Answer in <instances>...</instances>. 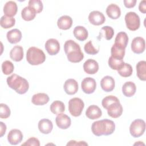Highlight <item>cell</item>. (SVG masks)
I'll return each mask as SVG.
<instances>
[{
    "mask_svg": "<svg viewBox=\"0 0 146 146\" xmlns=\"http://www.w3.org/2000/svg\"><path fill=\"white\" fill-rule=\"evenodd\" d=\"M64 50L68 61L72 63H79L84 58V54L81 51L79 44L73 40L66 41L64 44Z\"/></svg>",
    "mask_w": 146,
    "mask_h": 146,
    "instance_id": "6da1fadb",
    "label": "cell"
},
{
    "mask_svg": "<svg viewBox=\"0 0 146 146\" xmlns=\"http://www.w3.org/2000/svg\"><path fill=\"white\" fill-rule=\"evenodd\" d=\"M115 129V124L114 122L109 119H103L94 121L91 126L93 134L97 136L111 135L114 132Z\"/></svg>",
    "mask_w": 146,
    "mask_h": 146,
    "instance_id": "7a4b0ae2",
    "label": "cell"
},
{
    "mask_svg": "<svg viewBox=\"0 0 146 146\" xmlns=\"http://www.w3.org/2000/svg\"><path fill=\"white\" fill-rule=\"evenodd\" d=\"M7 84L9 87L19 94H24L29 88L28 81L21 76L14 74L7 78Z\"/></svg>",
    "mask_w": 146,
    "mask_h": 146,
    "instance_id": "3957f363",
    "label": "cell"
},
{
    "mask_svg": "<svg viewBox=\"0 0 146 146\" xmlns=\"http://www.w3.org/2000/svg\"><path fill=\"white\" fill-rule=\"evenodd\" d=\"M26 60L31 65H39L45 61L46 55L42 50L35 47H31L27 51Z\"/></svg>",
    "mask_w": 146,
    "mask_h": 146,
    "instance_id": "277c9868",
    "label": "cell"
},
{
    "mask_svg": "<svg viewBox=\"0 0 146 146\" xmlns=\"http://www.w3.org/2000/svg\"><path fill=\"white\" fill-rule=\"evenodd\" d=\"M84 107L83 101L79 98H72L68 102V111L74 117H78L81 115Z\"/></svg>",
    "mask_w": 146,
    "mask_h": 146,
    "instance_id": "5b68a950",
    "label": "cell"
},
{
    "mask_svg": "<svg viewBox=\"0 0 146 146\" xmlns=\"http://www.w3.org/2000/svg\"><path fill=\"white\" fill-rule=\"evenodd\" d=\"M124 18L126 26L129 30L136 31L140 27V17L136 13L128 12L125 14Z\"/></svg>",
    "mask_w": 146,
    "mask_h": 146,
    "instance_id": "8992f818",
    "label": "cell"
},
{
    "mask_svg": "<svg viewBox=\"0 0 146 146\" xmlns=\"http://www.w3.org/2000/svg\"><path fill=\"white\" fill-rule=\"evenodd\" d=\"M145 129V123L142 119H135L129 127V132L133 137H139L142 136Z\"/></svg>",
    "mask_w": 146,
    "mask_h": 146,
    "instance_id": "52a82bcc",
    "label": "cell"
},
{
    "mask_svg": "<svg viewBox=\"0 0 146 146\" xmlns=\"http://www.w3.org/2000/svg\"><path fill=\"white\" fill-rule=\"evenodd\" d=\"M108 115L112 118L120 117L123 113V107L119 100L114 102L108 105L106 108Z\"/></svg>",
    "mask_w": 146,
    "mask_h": 146,
    "instance_id": "ba28073f",
    "label": "cell"
},
{
    "mask_svg": "<svg viewBox=\"0 0 146 146\" xmlns=\"http://www.w3.org/2000/svg\"><path fill=\"white\" fill-rule=\"evenodd\" d=\"M81 87L82 91L87 94H91L93 93L96 87V83L94 79L91 77H87L84 78L81 83Z\"/></svg>",
    "mask_w": 146,
    "mask_h": 146,
    "instance_id": "9c48e42d",
    "label": "cell"
},
{
    "mask_svg": "<svg viewBox=\"0 0 146 146\" xmlns=\"http://www.w3.org/2000/svg\"><path fill=\"white\" fill-rule=\"evenodd\" d=\"M131 50L135 54L143 53L145 48V40L143 38L137 36L132 40L131 42Z\"/></svg>",
    "mask_w": 146,
    "mask_h": 146,
    "instance_id": "30bf717a",
    "label": "cell"
},
{
    "mask_svg": "<svg viewBox=\"0 0 146 146\" xmlns=\"http://www.w3.org/2000/svg\"><path fill=\"white\" fill-rule=\"evenodd\" d=\"M44 47L49 55H56L60 50V44L58 40L50 38L46 42Z\"/></svg>",
    "mask_w": 146,
    "mask_h": 146,
    "instance_id": "8fae6325",
    "label": "cell"
},
{
    "mask_svg": "<svg viewBox=\"0 0 146 146\" xmlns=\"http://www.w3.org/2000/svg\"><path fill=\"white\" fill-rule=\"evenodd\" d=\"M88 21L94 25L99 26L104 23L106 18L102 12L99 11H93L89 14Z\"/></svg>",
    "mask_w": 146,
    "mask_h": 146,
    "instance_id": "7c38bea8",
    "label": "cell"
},
{
    "mask_svg": "<svg viewBox=\"0 0 146 146\" xmlns=\"http://www.w3.org/2000/svg\"><path fill=\"white\" fill-rule=\"evenodd\" d=\"M23 139L22 132L18 129H11L7 135V140L11 145H17L20 143Z\"/></svg>",
    "mask_w": 146,
    "mask_h": 146,
    "instance_id": "4fadbf2b",
    "label": "cell"
},
{
    "mask_svg": "<svg viewBox=\"0 0 146 146\" xmlns=\"http://www.w3.org/2000/svg\"><path fill=\"white\" fill-rule=\"evenodd\" d=\"M55 122L56 125L60 129H67L71 124V118L66 114L61 113L57 115L55 118Z\"/></svg>",
    "mask_w": 146,
    "mask_h": 146,
    "instance_id": "5bb4252c",
    "label": "cell"
},
{
    "mask_svg": "<svg viewBox=\"0 0 146 146\" xmlns=\"http://www.w3.org/2000/svg\"><path fill=\"white\" fill-rule=\"evenodd\" d=\"M63 88L67 94L74 95L78 90V83L74 79H68L64 82Z\"/></svg>",
    "mask_w": 146,
    "mask_h": 146,
    "instance_id": "9a60e30c",
    "label": "cell"
},
{
    "mask_svg": "<svg viewBox=\"0 0 146 146\" xmlns=\"http://www.w3.org/2000/svg\"><path fill=\"white\" fill-rule=\"evenodd\" d=\"M83 70L88 74H95L99 70V64L96 60L88 59L83 64Z\"/></svg>",
    "mask_w": 146,
    "mask_h": 146,
    "instance_id": "2e32d148",
    "label": "cell"
},
{
    "mask_svg": "<svg viewBox=\"0 0 146 146\" xmlns=\"http://www.w3.org/2000/svg\"><path fill=\"white\" fill-rule=\"evenodd\" d=\"M115 86L114 79L110 76H105L100 81V86L103 91L105 92L112 91Z\"/></svg>",
    "mask_w": 146,
    "mask_h": 146,
    "instance_id": "e0dca14e",
    "label": "cell"
},
{
    "mask_svg": "<svg viewBox=\"0 0 146 146\" xmlns=\"http://www.w3.org/2000/svg\"><path fill=\"white\" fill-rule=\"evenodd\" d=\"M86 115L90 119L95 120L102 116V112L98 106L96 105H91L86 110Z\"/></svg>",
    "mask_w": 146,
    "mask_h": 146,
    "instance_id": "ac0fdd59",
    "label": "cell"
},
{
    "mask_svg": "<svg viewBox=\"0 0 146 146\" xmlns=\"http://www.w3.org/2000/svg\"><path fill=\"white\" fill-rule=\"evenodd\" d=\"M38 129L39 131L43 134L50 133L53 128L52 121L47 119H42L38 123Z\"/></svg>",
    "mask_w": 146,
    "mask_h": 146,
    "instance_id": "d6986e66",
    "label": "cell"
},
{
    "mask_svg": "<svg viewBox=\"0 0 146 146\" xmlns=\"http://www.w3.org/2000/svg\"><path fill=\"white\" fill-rule=\"evenodd\" d=\"M18 7L17 3L12 1L7 2L3 7V13L7 17H13L17 13Z\"/></svg>",
    "mask_w": 146,
    "mask_h": 146,
    "instance_id": "ffe728a7",
    "label": "cell"
},
{
    "mask_svg": "<svg viewBox=\"0 0 146 146\" xmlns=\"http://www.w3.org/2000/svg\"><path fill=\"white\" fill-rule=\"evenodd\" d=\"M6 37L9 42L11 44H15L21 41L22 33L18 29H14L7 33Z\"/></svg>",
    "mask_w": 146,
    "mask_h": 146,
    "instance_id": "44dd1931",
    "label": "cell"
},
{
    "mask_svg": "<svg viewBox=\"0 0 146 146\" xmlns=\"http://www.w3.org/2000/svg\"><path fill=\"white\" fill-rule=\"evenodd\" d=\"M106 14L112 19H116L120 17L121 10L120 7L116 4L111 3L106 9Z\"/></svg>",
    "mask_w": 146,
    "mask_h": 146,
    "instance_id": "7402d4cb",
    "label": "cell"
},
{
    "mask_svg": "<svg viewBox=\"0 0 146 146\" xmlns=\"http://www.w3.org/2000/svg\"><path fill=\"white\" fill-rule=\"evenodd\" d=\"M50 98L45 93H38L34 94L31 98V102L36 106H43L49 102Z\"/></svg>",
    "mask_w": 146,
    "mask_h": 146,
    "instance_id": "603a6c76",
    "label": "cell"
},
{
    "mask_svg": "<svg viewBox=\"0 0 146 146\" xmlns=\"http://www.w3.org/2000/svg\"><path fill=\"white\" fill-rule=\"evenodd\" d=\"M72 25V19L68 15H63L60 17L57 22L58 27L63 30H66L71 28Z\"/></svg>",
    "mask_w": 146,
    "mask_h": 146,
    "instance_id": "cb8c5ba5",
    "label": "cell"
},
{
    "mask_svg": "<svg viewBox=\"0 0 146 146\" xmlns=\"http://www.w3.org/2000/svg\"><path fill=\"white\" fill-rule=\"evenodd\" d=\"M10 58L15 62H20L23 58V49L22 46H15L10 52Z\"/></svg>",
    "mask_w": 146,
    "mask_h": 146,
    "instance_id": "d4e9b609",
    "label": "cell"
},
{
    "mask_svg": "<svg viewBox=\"0 0 146 146\" xmlns=\"http://www.w3.org/2000/svg\"><path fill=\"white\" fill-rule=\"evenodd\" d=\"M136 91L135 84L132 82H125L122 87V92L126 97H131L133 96Z\"/></svg>",
    "mask_w": 146,
    "mask_h": 146,
    "instance_id": "484cf974",
    "label": "cell"
},
{
    "mask_svg": "<svg viewBox=\"0 0 146 146\" xmlns=\"http://www.w3.org/2000/svg\"><path fill=\"white\" fill-rule=\"evenodd\" d=\"M74 35L76 39L80 41H84L88 38V31L82 26H78L75 27L73 31Z\"/></svg>",
    "mask_w": 146,
    "mask_h": 146,
    "instance_id": "4316f807",
    "label": "cell"
},
{
    "mask_svg": "<svg viewBox=\"0 0 146 146\" xmlns=\"http://www.w3.org/2000/svg\"><path fill=\"white\" fill-rule=\"evenodd\" d=\"M128 43V36L127 33L124 31H120L117 34L115 39V44L123 48H125Z\"/></svg>",
    "mask_w": 146,
    "mask_h": 146,
    "instance_id": "83f0119b",
    "label": "cell"
},
{
    "mask_svg": "<svg viewBox=\"0 0 146 146\" xmlns=\"http://www.w3.org/2000/svg\"><path fill=\"white\" fill-rule=\"evenodd\" d=\"M137 76L141 80H146V62L145 60L139 61L136 66Z\"/></svg>",
    "mask_w": 146,
    "mask_h": 146,
    "instance_id": "f1b7e54d",
    "label": "cell"
},
{
    "mask_svg": "<svg viewBox=\"0 0 146 146\" xmlns=\"http://www.w3.org/2000/svg\"><path fill=\"white\" fill-rule=\"evenodd\" d=\"M50 109L52 113L55 115H58L63 113L65 111V106L62 102L55 100L51 103Z\"/></svg>",
    "mask_w": 146,
    "mask_h": 146,
    "instance_id": "f546056e",
    "label": "cell"
},
{
    "mask_svg": "<svg viewBox=\"0 0 146 146\" xmlns=\"http://www.w3.org/2000/svg\"><path fill=\"white\" fill-rule=\"evenodd\" d=\"M36 13L35 11L29 6H26L24 7L21 11V16L23 20L26 21H30L33 20Z\"/></svg>",
    "mask_w": 146,
    "mask_h": 146,
    "instance_id": "4dcf8cb0",
    "label": "cell"
},
{
    "mask_svg": "<svg viewBox=\"0 0 146 146\" xmlns=\"http://www.w3.org/2000/svg\"><path fill=\"white\" fill-rule=\"evenodd\" d=\"M114 35V30L112 27L108 26H105L102 27L99 37L104 38L106 40H111Z\"/></svg>",
    "mask_w": 146,
    "mask_h": 146,
    "instance_id": "1f68e13d",
    "label": "cell"
},
{
    "mask_svg": "<svg viewBox=\"0 0 146 146\" xmlns=\"http://www.w3.org/2000/svg\"><path fill=\"white\" fill-rule=\"evenodd\" d=\"M125 49L113 44L111 49V56L116 59H123L125 55Z\"/></svg>",
    "mask_w": 146,
    "mask_h": 146,
    "instance_id": "d6a6232c",
    "label": "cell"
},
{
    "mask_svg": "<svg viewBox=\"0 0 146 146\" xmlns=\"http://www.w3.org/2000/svg\"><path fill=\"white\" fill-rule=\"evenodd\" d=\"M15 19L13 17H7L6 15H3L1 17L0 20V25L1 26L3 29H9L15 25Z\"/></svg>",
    "mask_w": 146,
    "mask_h": 146,
    "instance_id": "836d02e7",
    "label": "cell"
},
{
    "mask_svg": "<svg viewBox=\"0 0 146 146\" xmlns=\"http://www.w3.org/2000/svg\"><path fill=\"white\" fill-rule=\"evenodd\" d=\"M124 62L123 59L115 58L111 56L108 59V66L111 68L115 70H119L124 64Z\"/></svg>",
    "mask_w": 146,
    "mask_h": 146,
    "instance_id": "e575fe53",
    "label": "cell"
},
{
    "mask_svg": "<svg viewBox=\"0 0 146 146\" xmlns=\"http://www.w3.org/2000/svg\"><path fill=\"white\" fill-rule=\"evenodd\" d=\"M133 72V69L131 64L125 63L123 66L120 68L119 70H117L118 74L124 78L129 77L130 76Z\"/></svg>",
    "mask_w": 146,
    "mask_h": 146,
    "instance_id": "d590c367",
    "label": "cell"
},
{
    "mask_svg": "<svg viewBox=\"0 0 146 146\" xmlns=\"http://www.w3.org/2000/svg\"><path fill=\"white\" fill-rule=\"evenodd\" d=\"M32 8L36 14L40 13L43 10V6L42 2L40 0H30L29 1V6Z\"/></svg>",
    "mask_w": 146,
    "mask_h": 146,
    "instance_id": "8d00e7d4",
    "label": "cell"
},
{
    "mask_svg": "<svg viewBox=\"0 0 146 146\" xmlns=\"http://www.w3.org/2000/svg\"><path fill=\"white\" fill-rule=\"evenodd\" d=\"M14 70V66L13 63L10 60H5L2 64V72L6 75L13 73Z\"/></svg>",
    "mask_w": 146,
    "mask_h": 146,
    "instance_id": "74e56055",
    "label": "cell"
},
{
    "mask_svg": "<svg viewBox=\"0 0 146 146\" xmlns=\"http://www.w3.org/2000/svg\"><path fill=\"white\" fill-rule=\"evenodd\" d=\"M11 113L10 108L4 103L0 104V117L1 119L8 118Z\"/></svg>",
    "mask_w": 146,
    "mask_h": 146,
    "instance_id": "f35d334b",
    "label": "cell"
},
{
    "mask_svg": "<svg viewBox=\"0 0 146 146\" xmlns=\"http://www.w3.org/2000/svg\"><path fill=\"white\" fill-rule=\"evenodd\" d=\"M84 51L90 55H95L99 52V48L96 49L94 47L91 40L87 42L84 46Z\"/></svg>",
    "mask_w": 146,
    "mask_h": 146,
    "instance_id": "ab89813d",
    "label": "cell"
},
{
    "mask_svg": "<svg viewBox=\"0 0 146 146\" xmlns=\"http://www.w3.org/2000/svg\"><path fill=\"white\" fill-rule=\"evenodd\" d=\"M117 100H119V99L117 97L113 96V95H109V96H107L103 99V100L102 101V104L103 107L104 108L106 109V108L107 107V106L108 105H110L112 103L117 101Z\"/></svg>",
    "mask_w": 146,
    "mask_h": 146,
    "instance_id": "60d3db41",
    "label": "cell"
},
{
    "mask_svg": "<svg viewBox=\"0 0 146 146\" xmlns=\"http://www.w3.org/2000/svg\"><path fill=\"white\" fill-rule=\"evenodd\" d=\"M23 145H35V146H39L40 145V142L39 140L34 137H31L27 139L24 143L22 144V146Z\"/></svg>",
    "mask_w": 146,
    "mask_h": 146,
    "instance_id": "b9f144b4",
    "label": "cell"
},
{
    "mask_svg": "<svg viewBox=\"0 0 146 146\" xmlns=\"http://www.w3.org/2000/svg\"><path fill=\"white\" fill-rule=\"evenodd\" d=\"M124 4L125 7L130 9L135 6L136 0H124Z\"/></svg>",
    "mask_w": 146,
    "mask_h": 146,
    "instance_id": "7bdbcfd3",
    "label": "cell"
},
{
    "mask_svg": "<svg viewBox=\"0 0 146 146\" xmlns=\"http://www.w3.org/2000/svg\"><path fill=\"white\" fill-rule=\"evenodd\" d=\"M139 9L141 13L143 14L146 13V1L143 0L140 2L139 5Z\"/></svg>",
    "mask_w": 146,
    "mask_h": 146,
    "instance_id": "ee69618b",
    "label": "cell"
},
{
    "mask_svg": "<svg viewBox=\"0 0 146 146\" xmlns=\"http://www.w3.org/2000/svg\"><path fill=\"white\" fill-rule=\"evenodd\" d=\"M87 145L88 144L86 143L85 141H80L79 142H76V141H75V140H71L67 144V145Z\"/></svg>",
    "mask_w": 146,
    "mask_h": 146,
    "instance_id": "f6af8a7d",
    "label": "cell"
},
{
    "mask_svg": "<svg viewBox=\"0 0 146 146\" xmlns=\"http://www.w3.org/2000/svg\"><path fill=\"white\" fill-rule=\"evenodd\" d=\"M0 127H1V130H0V137H2L6 132V125L5 124H4L2 121L0 122Z\"/></svg>",
    "mask_w": 146,
    "mask_h": 146,
    "instance_id": "bcb514c9",
    "label": "cell"
},
{
    "mask_svg": "<svg viewBox=\"0 0 146 146\" xmlns=\"http://www.w3.org/2000/svg\"><path fill=\"white\" fill-rule=\"evenodd\" d=\"M141 144H143V145H144V143H141L140 142V143H139H139H135L134 144V145H141Z\"/></svg>",
    "mask_w": 146,
    "mask_h": 146,
    "instance_id": "7dc6e473",
    "label": "cell"
}]
</instances>
